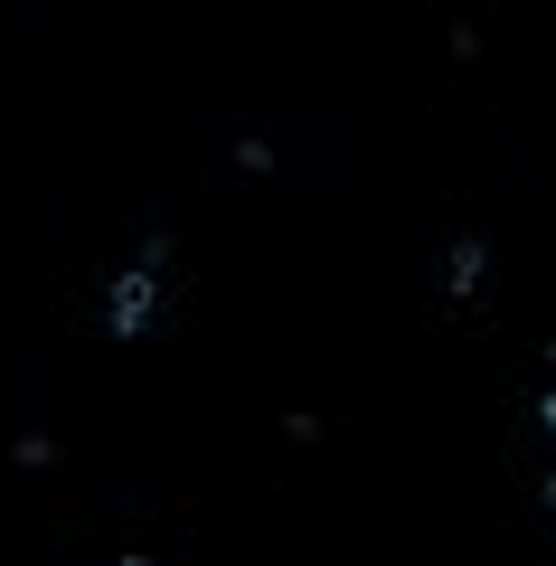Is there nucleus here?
Returning <instances> with one entry per match:
<instances>
[{"instance_id":"1","label":"nucleus","mask_w":556,"mask_h":566,"mask_svg":"<svg viewBox=\"0 0 556 566\" xmlns=\"http://www.w3.org/2000/svg\"><path fill=\"white\" fill-rule=\"evenodd\" d=\"M160 264H170V237H151L141 264L114 274V293H104V331H114V340H151V322H160Z\"/></svg>"},{"instance_id":"5","label":"nucleus","mask_w":556,"mask_h":566,"mask_svg":"<svg viewBox=\"0 0 556 566\" xmlns=\"http://www.w3.org/2000/svg\"><path fill=\"white\" fill-rule=\"evenodd\" d=\"M123 566H141V557H123Z\"/></svg>"},{"instance_id":"4","label":"nucleus","mask_w":556,"mask_h":566,"mask_svg":"<svg viewBox=\"0 0 556 566\" xmlns=\"http://www.w3.org/2000/svg\"><path fill=\"white\" fill-rule=\"evenodd\" d=\"M537 501H547V520H556V472H547V482H537Z\"/></svg>"},{"instance_id":"3","label":"nucleus","mask_w":556,"mask_h":566,"mask_svg":"<svg viewBox=\"0 0 556 566\" xmlns=\"http://www.w3.org/2000/svg\"><path fill=\"white\" fill-rule=\"evenodd\" d=\"M537 424H547V434H556V387H547V397H537Z\"/></svg>"},{"instance_id":"2","label":"nucleus","mask_w":556,"mask_h":566,"mask_svg":"<svg viewBox=\"0 0 556 566\" xmlns=\"http://www.w3.org/2000/svg\"><path fill=\"white\" fill-rule=\"evenodd\" d=\"M443 283H453V303H472L481 283H491V245H481V237H453V264H443Z\"/></svg>"}]
</instances>
